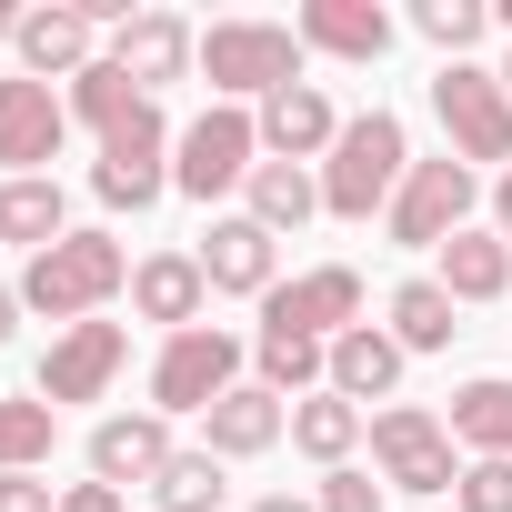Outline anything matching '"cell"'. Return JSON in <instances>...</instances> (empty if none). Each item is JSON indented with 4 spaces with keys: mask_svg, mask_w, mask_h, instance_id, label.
<instances>
[{
    "mask_svg": "<svg viewBox=\"0 0 512 512\" xmlns=\"http://www.w3.org/2000/svg\"><path fill=\"white\" fill-rule=\"evenodd\" d=\"M131 282V251L111 231H71L51 251H31V272H21V312H51V322H91L111 292Z\"/></svg>",
    "mask_w": 512,
    "mask_h": 512,
    "instance_id": "obj_2",
    "label": "cell"
},
{
    "mask_svg": "<svg viewBox=\"0 0 512 512\" xmlns=\"http://www.w3.org/2000/svg\"><path fill=\"white\" fill-rule=\"evenodd\" d=\"M251 352H262V392H302L312 372H332V352L322 342H292V332H262Z\"/></svg>",
    "mask_w": 512,
    "mask_h": 512,
    "instance_id": "obj_30",
    "label": "cell"
},
{
    "mask_svg": "<svg viewBox=\"0 0 512 512\" xmlns=\"http://www.w3.org/2000/svg\"><path fill=\"white\" fill-rule=\"evenodd\" d=\"M372 452H382V472H392L402 492H452V482H462V472H452V432H442L432 412H412V402L372 412Z\"/></svg>",
    "mask_w": 512,
    "mask_h": 512,
    "instance_id": "obj_10",
    "label": "cell"
},
{
    "mask_svg": "<svg viewBox=\"0 0 512 512\" xmlns=\"http://www.w3.org/2000/svg\"><path fill=\"white\" fill-rule=\"evenodd\" d=\"M312 211H322V181L302 161H262V171H251V221H262V231H302Z\"/></svg>",
    "mask_w": 512,
    "mask_h": 512,
    "instance_id": "obj_24",
    "label": "cell"
},
{
    "mask_svg": "<svg viewBox=\"0 0 512 512\" xmlns=\"http://www.w3.org/2000/svg\"><path fill=\"white\" fill-rule=\"evenodd\" d=\"M322 512H382V482L372 472H332L322 482Z\"/></svg>",
    "mask_w": 512,
    "mask_h": 512,
    "instance_id": "obj_33",
    "label": "cell"
},
{
    "mask_svg": "<svg viewBox=\"0 0 512 512\" xmlns=\"http://www.w3.org/2000/svg\"><path fill=\"white\" fill-rule=\"evenodd\" d=\"M51 432H61V412H51V402H0V472L51 462Z\"/></svg>",
    "mask_w": 512,
    "mask_h": 512,
    "instance_id": "obj_28",
    "label": "cell"
},
{
    "mask_svg": "<svg viewBox=\"0 0 512 512\" xmlns=\"http://www.w3.org/2000/svg\"><path fill=\"white\" fill-rule=\"evenodd\" d=\"M392 382H402V342L372 332V322H352V332L332 342V392H342V402H382Z\"/></svg>",
    "mask_w": 512,
    "mask_h": 512,
    "instance_id": "obj_21",
    "label": "cell"
},
{
    "mask_svg": "<svg viewBox=\"0 0 512 512\" xmlns=\"http://www.w3.org/2000/svg\"><path fill=\"white\" fill-rule=\"evenodd\" d=\"M61 512H121V492L111 482H81V492H61Z\"/></svg>",
    "mask_w": 512,
    "mask_h": 512,
    "instance_id": "obj_35",
    "label": "cell"
},
{
    "mask_svg": "<svg viewBox=\"0 0 512 512\" xmlns=\"http://www.w3.org/2000/svg\"><path fill=\"white\" fill-rule=\"evenodd\" d=\"M181 61H201V41H191L181 11H131V21L111 31V71H131L141 91H151V81H181Z\"/></svg>",
    "mask_w": 512,
    "mask_h": 512,
    "instance_id": "obj_13",
    "label": "cell"
},
{
    "mask_svg": "<svg viewBox=\"0 0 512 512\" xmlns=\"http://www.w3.org/2000/svg\"><path fill=\"white\" fill-rule=\"evenodd\" d=\"M502 91H512V71H502Z\"/></svg>",
    "mask_w": 512,
    "mask_h": 512,
    "instance_id": "obj_41",
    "label": "cell"
},
{
    "mask_svg": "<svg viewBox=\"0 0 512 512\" xmlns=\"http://www.w3.org/2000/svg\"><path fill=\"white\" fill-rule=\"evenodd\" d=\"M71 111L101 131V171H91V191L111 201V211H151L161 201V101L131 81V71H111V61H91L81 81H71Z\"/></svg>",
    "mask_w": 512,
    "mask_h": 512,
    "instance_id": "obj_1",
    "label": "cell"
},
{
    "mask_svg": "<svg viewBox=\"0 0 512 512\" xmlns=\"http://www.w3.org/2000/svg\"><path fill=\"white\" fill-rule=\"evenodd\" d=\"M272 442H282V392L231 382V392L211 402V452H272Z\"/></svg>",
    "mask_w": 512,
    "mask_h": 512,
    "instance_id": "obj_22",
    "label": "cell"
},
{
    "mask_svg": "<svg viewBox=\"0 0 512 512\" xmlns=\"http://www.w3.org/2000/svg\"><path fill=\"white\" fill-rule=\"evenodd\" d=\"M402 181H412L402 121H392V111H362V121H342V141H332V161H322V211L372 221V211H382Z\"/></svg>",
    "mask_w": 512,
    "mask_h": 512,
    "instance_id": "obj_3",
    "label": "cell"
},
{
    "mask_svg": "<svg viewBox=\"0 0 512 512\" xmlns=\"http://www.w3.org/2000/svg\"><path fill=\"white\" fill-rule=\"evenodd\" d=\"M251 512H322V502H302V492H272V502H251Z\"/></svg>",
    "mask_w": 512,
    "mask_h": 512,
    "instance_id": "obj_36",
    "label": "cell"
},
{
    "mask_svg": "<svg viewBox=\"0 0 512 512\" xmlns=\"http://www.w3.org/2000/svg\"><path fill=\"white\" fill-rule=\"evenodd\" d=\"M0 241H31V251L71 241L61 231V181H0Z\"/></svg>",
    "mask_w": 512,
    "mask_h": 512,
    "instance_id": "obj_26",
    "label": "cell"
},
{
    "mask_svg": "<svg viewBox=\"0 0 512 512\" xmlns=\"http://www.w3.org/2000/svg\"><path fill=\"white\" fill-rule=\"evenodd\" d=\"M262 141H272L282 161H302V151H332V141H342V121H332V101H322L312 81H292V91H272V101H262Z\"/></svg>",
    "mask_w": 512,
    "mask_h": 512,
    "instance_id": "obj_20",
    "label": "cell"
},
{
    "mask_svg": "<svg viewBox=\"0 0 512 512\" xmlns=\"http://www.w3.org/2000/svg\"><path fill=\"white\" fill-rule=\"evenodd\" d=\"M0 41H21V11H11V0H0Z\"/></svg>",
    "mask_w": 512,
    "mask_h": 512,
    "instance_id": "obj_38",
    "label": "cell"
},
{
    "mask_svg": "<svg viewBox=\"0 0 512 512\" xmlns=\"http://www.w3.org/2000/svg\"><path fill=\"white\" fill-rule=\"evenodd\" d=\"M412 31H422V41H442V51L462 61V51L492 31V11H482V0H422V11H412Z\"/></svg>",
    "mask_w": 512,
    "mask_h": 512,
    "instance_id": "obj_31",
    "label": "cell"
},
{
    "mask_svg": "<svg viewBox=\"0 0 512 512\" xmlns=\"http://www.w3.org/2000/svg\"><path fill=\"white\" fill-rule=\"evenodd\" d=\"M352 312H362V272L352 262H322V272L262 292V332H292V342H322V352L352 332Z\"/></svg>",
    "mask_w": 512,
    "mask_h": 512,
    "instance_id": "obj_7",
    "label": "cell"
},
{
    "mask_svg": "<svg viewBox=\"0 0 512 512\" xmlns=\"http://www.w3.org/2000/svg\"><path fill=\"white\" fill-rule=\"evenodd\" d=\"M231 372H241V342H231V332H211V322L171 332L161 362H151V402H161V422H171V412H211V402L231 392Z\"/></svg>",
    "mask_w": 512,
    "mask_h": 512,
    "instance_id": "obj_6",
    "label": "cell"
},
{
    "mask_svg": "<svg viewBox=\"0 0 512 512\" xmlns=\"http://www.w3.org/2000/svg\"><path fill=\"white\" fill-rule=\"evenodd\" d=\"M432 111H442V131H452L462 161H512V91H502V71L442 61L432 71Z\"/></svg>",
    "mask_w": 512,
    "mask_h": 512,
    "instance_id": "obj_5",
    "label": "cell"
},
{
    "mask_svg": "<svg viewBox=\"0 0 512 512\" xmlns=\"http://www.w3.org/2000/svg\"><path fill=\"white\" fill-rule=\"evenodd\" d=\"M111 372H121V322H71V332L51 342V362H41V402H51V412H61V402H101Z\"/></svg>",
    "mask_w": 512,
    "mask_h": 512,
    "instance_id": "obj_12",
    "label": "cell"
},
{
    "mask_svg": "<svg viewBox=\"0 0 512 512\" xmlns=\"http://www.w3.org/2000/svg\"><path fill=\"white\" fill-rule=\"evenodd\" d=\"M201 262H191V251H151V262L131 272V302H141V322H171V332H191L201 322Z\"/></svg>",
    "mask_w": 512,
    "mask_h": 512,
    "instance_id": "obj_18",
    "label": "cell"
},
{
    "mask_svg": "<svg viewBox=\"0 0 512 512\" xmlns=\"http://www.w3.org/2000/svg\"><path fill=\"white\" fill-rule=\"evenodd\" d=\"M151 492H161L171 512H211V502H221V452H171Z\"/></svg>",
    "mask_w": 512,
    "mask_h": 512,
    "instance_id": "obj_29",
    "label": "cell"
},
{
    "mask_svg": "<svg viewBox=\"0 0 512 512\" xmlns=\"http://www.w3.org/2000/svg\"><path fill=\"white\" fill-rule=\"evenodd\" d=\"M492 21H502V31H512V0H502V11H492Z\"/></svg>",
    "mask_w": 512,
    "mask_h": 512,
    "instance_id": "obj_40",
    "label": "cell"
},
{
    "mask_svg": "<svg viewBox=\"0 0 512 512\" xmlns=\"http://www.w3.org/2000/svg\"><path fill=\"white\" fill-rule=\"evenodd\" d=\"M161 462H171V422L161 412H111L101 432H91V472L121 492V482H161Z\"/></svg>",
    "mask_w": 512,
    "mask_h": 512,
    "instance_id": "obj_15",
    "label": "cell"
},
{
    "mask_svg": "<svg viewBox=\"0 0 512 512\" xmlns=\"http://www.w3.org/2000/svg\"><path fill=\"white\" fill-rule=\"evenodd\" d=\"M61 131H71V101H51V81H0V161H11V181H41L61 161Z\"/></svg>",
    "mask_w": 512,
    "mask_h": 512,
    "instance_id": "obj_11",
    "label": "cell"
},
{
    "mask_svg": "<svg viewBox=\"0 0 512 512\" xmlns=\"http://www.w3.org/2000/svg\"><path fill=\"white\" fill-rule=\"evenodd\" d=\"M91 41H101V21H91V0H61V11H21V61H31V81H81L91 71Z\"/></svg>",
    "mask_w": 512,
    "mask_h": 512,
    "instance_id": "obj_14",
    "label": "cell"
},
{
    "mask_svg": "<svg viewBox=\"0 0 512 512\" xmlns=\"http://www.w3.org/2000/svg\"><path fill=\"white\" fill-rule=\"evenodd\" d=\"M251 151H262V121L221 101V111H201V121L181 131V171H171V181H181L191 201H211V191H231V181H251V171H262Z\"/></svg>",
    "mask_w": 512,
    "mask_h": 512,
    "instance_id": "obj_8",
    "label": "cell"
},
{
    "mask_svg": "<svg viewBox=\"0 0 512 512\" xmlns=\"http://www.w3.org/2000/svg\"><path fill=\"white\" fill-rule=\"evenodd\" d=\"M0 512H61V502H51V482H31V472H0Z\"/></svg>",
    "mask_w": 512,
    "mask_h": 512,
    "instance_id": "obj_34",
    "label": "cell"
},
{
    "mask_svg": "<svg viewBox=\"0 0 512 512\" xmlns=\"http://www.w3.org/2000/svg\"><path fill=\"white\" fill-rule=\"evenodd\" d=\"M392 342L402 352H442L452 342V292L442 282H402L392 292Z\"/></svg>",
    "mask_w": 512,
    "mask_h": 512,
    "instance_id": "obj_27",
    "label": "cell"
},
{
    "mask_svg": "<svg viewBox=\"0 0 512 512\" xmlns=\"http://www.w3.org/2000/svg\"><path fill=\"white\" fill-rule=\"evenodd\" d=\"M292 442H302L312 462H332V472H342V452L362 442V402H342V392H302V412H292Z\"/></svg>",
    "mask_w": 512,
    "mask_h": 512,
    "instance_id": "obj_25",
    "label": "cell"
},
{
    "mask_svg": "<svg viewBox=\"0 0 512 512\" xmlns=\"http://www.w3.org/2000/svg\"><path fill=\"white\" fill-rule=\"evenodd\" d=\"M442 292L452 302H502L512 292V241L502 231H452L442 241Z\"/></svg>",
    "mask_w": 512,
    "mask_h": 512,
    "instance_id": "obj_19",
    "label": "cell"
},
{
    "mask_svg": "<svg viewBox=\"0 0 512 512\" xmlns=\"http://www.w3.org/2000/svg\"><path fill=\"white\" fill-rule=\"evenodd\" d=\"M292 31H302V51H332V61H382L392 51V11L382 0H312Z\"/></svg>",
    "mask_w": 512,
    "mask_h": 512,
    "instance_id": "obj_16",
    "label": "cell"
},
{
    "mask_svg": "<svg viewBox=\"0 0 512 512\" xmlns=\"http://www.w3.org/2000/svg\"><path fill=\"white\" fill-rule=\"evenodd\" d=\"M492 211H502V241H512V171H502V191H492Z\"/></svg>",
    "mask_w": 512,
    "mask_h": 512,
    "instance_id": "obj_37",
    "label": "cell"
},
{
    "mask_svg": "<svg viewBox=\"0 0 512 512\" xmlns=\"http://www.w3.org/2000/svg\"><path fill=\"white\" fill-rule=\"evenodd\" d=\"M472 211V161H412V181L392 191V241L402 251H442Z\"/></svg>",
    "mask_w": 512,
    "mask_h": 512,
    "instance_id": "obj_9",
    "label": "cell"
},
{
    "mask_svg": "<svg viewBox=\"0 0 512 512\" xmlns=\"http://www.w3.org/2000/svg\"><path fill=\"white\" fill-rule=\"evenodd\" d=\"M442 432H452V442H472L482 462H512V382H462Z\"/></svg>",
    "mask_w": 512,
    "mask_h": 512,
    "instance_id": "obj_23",
    "label": "cell"
},
{
    "mask_svg": "<svg viewBox=\"0 0 512 512\" xmlns=\"http://www.w3.org/2000/svg\"><path fill=\"white\" fill-rule=\"evenodd\" d=\"M201 282L211 292H272V231L262 221H211V241H201Z\"/></svg>",
    "mask_w": 512,
    "mask_h": 512,
    "instance_id": "obj_17",
    "label": "cell"
},
{
    "mask_svg": "<svg viewBox=\"0 0 512 512\" xmlns=\"http://www.w3.org/2000/svg\"><path fill=\"white\" fill-rule=\"evenodd\" d=\"M201 71H211V91H292L302 81V31H282V21H211L201 31Z\"/></svg>",
    "mask_w": 512,
    "mask_h": 512,
    "instance_id": "obj_4",
    "label": "cell"
},
{
    "mask_svg": "<svg viewBox=\"0 0 512 512\" xmlns=\"http://www.w3.org/2000/svg\"><path fill=\"white\" fill-rule=\"evenodd\" d=\"M452 492H462V512H512V462H472Z\"/></svg>",
    "mask_w": 512,
    "mask_h": 512,
    "instance_id": "obj_32",
    "label": "cell"
},
{
    "mask_svg": "<svg viewBox=\"0 0 512 512\" xmlns=\"http://www.w3.org/2000/svg\"><path fill=\"white\" fill-rule=\"evenodd\" d=\"M11 312H21V292H0V342H11Z\"/></svg>",
    "mask_w": 512,
    "mask_h": 512,
    "instance_id": "obj_39",
    "label": "cell"
}]
</instances>
